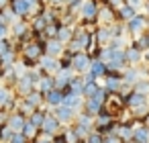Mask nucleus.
<instances>
[{"mask_svg": "<svg viewBox=\"0 0 149 143\" xmlns=\"http://www.w3.org/2000/svg\"><path fill=\"white\" fill-rule=\"evenodd\" d=\"M23 100L35 110V108H39V106L43 104V94H41L39 90H33V92H29L27 96H23Z\"/></svg>", "mask_w": 149, "mask_h": 143, "instance_id": "21", "label": "nucleus"}, {"mask_svg": "<svg viewBox=\"0 0 149 143\" xmlns=\"http://www.w3.org/2000/svg\"><path fill=\"white\" fill-rule=\"evenodd\" d=\"M98 4L96 0H82V6H80V19H82V25L86 23H96V15H98Z\"/></svg>", "mask_w": 149, "mask_h": 143, "instance_id": "3", "label": "nucleus"}, {"mask_svg": "<svg viewBox=\"0 0 149 143\" xmlns=\"http://www.w3.org/2000/svg\"><path fill=\"white\" fill-rule=\"evenodd\" d=\"M8 6V0H0V10H4Z\"/></svg>", "mask_w": 149, "mask_h": 143, "instance_id": "38", "label": "nucleus"}, {"mask_svg": "<svg viewBox=\"0 0 149 143\" xmlns=\"http://www.w3.org/2000/svg\"><path fill=\"white\" fill-rule=\"evenodd\" d=\"M19 53H21V59L25 61L27 68H35L37 59L43 55V43H39L35 39H29V41L19 45Z\"/></svg>", "mask_w": 149, "mask_h": 143, "instance_id": "1", "label": "nucleus"}, {"mask_svg": "<svg viewBox=\"0 0 149 143\" xmlns=\"http://www.w3.org/2000/svg\"><path fill=\"white\" fill-rule=\"evenodd\" d=\"M131 110L133 108H137V106H143V104H147V96L145 94H141V92H135V90H131L127 96H125V100H123Z\"/></svg>", "mask_w": 149, "mask_h": 143, "instance_id": "12", "label": "nucleus"}, {"mask_svg": "<svg viewBox=\"0 0 149 143\" xmlns=\"http://www.w3.org/2000/svg\"><path fill=\"white\" fill-rule=\"evenodd\" d=\"M145 123H147V127H149V112H147V116H145Z\"/></svg>", "mask_w": 149, "mask_h": 143, "instance_id": "41", "label": "nucleus"}, {"mask_svg": "<svg viewBox=\"0 0 149 143\" xmlns=\"http://www.w3.org/2000/svg\"><path fill=\"white\" fill-rule=\"evenodd\" d=\"M145 35H147V41H149V31H145Z\"/></svg>", "mask_w": 149, "mask_h": 143, "instance_id": "42", "label": "nucleus"}, {"mask_svg": "<svg viewBox=\"0 0 149 143\" xmlns=\"http://www.w3.org/2000/svg\"><path fill=\"white\" fill-rule=\"evenodd\" d=\"M94 39H96L98 47L108 45V41H110V31H108V25H100V27L94 31Z\"/></svg>", "mask_w": 149, "mask_h": 143, "instance_id": "19", "label": "nucleus"}, {"mask_svg": "<svg viewBox=\"0 0 149 143\" xmlns=\"http://www.w3.org/2000/svg\"><path fill=\"white\" fill-rule=\"evenodd\" d=\"M133 141H137V143H149V127H141V129L133 131Z\"/></svg>", "mask_w": 149, "mask_h": 143, "instance_id": "24", "label": "nucleus"}, {"mask_svg": "<svg viewBox=\"0 0 149 143\" xmlns=\"http://www.w3.org/2000/svg\"><path fill=\"white\" fill-rule=\"evenodd\" d=\"M104 2H106V4H108L110 8H114V10H116V8H118L120 4H125V0H104Z\"/></svg>", "mask_w": 149, "mask_h": 143, "instance_id": "36", "label": "nucleus"}, {"mask_svg": "<svg viewBox=\"0 0 149 143\" xmlns=\"http://www.w3.org/2000/svg\"><path fill=\"white\" fill-rule=\"evenodd\" d=\"M63 49H65V45L57 39H45L43 41V53L49 57H59L63 53Z\"/></svg>", "mask_w": 149, "mask_h": 143, "instance_id": "10", "label": "nucleus"}, {"mask_svg": "<svg viewBox=\"0 0 149 143\" xmlns=\"http://www.w3.org/2000/svg\"><path fill=\"white\" fill-rule=\"evenodd\" d=\"M108 47H112V49H125V37L123 35L120 37H110Z\"/></svg>", "mask_w": 149, "mask_h": 143, "instance_id": "28", "label": "nucleus"}, {"mask_svg": "<svg viewBox=\"0 0 149 143\" xmlns=\"http://www.w3.org/2000/svg\"><path fill=\"white\" fill-rule=\"evenodd\" d=\"M147 21H149V17H145L143 13H135L127 23H123L125 25V31H129L131 35H133V39L135 37H139V35H143L145 31H147Z\"/></svg>", "mask_w": 149, "mask_h": 143, "instance_id": "2", "label": "nucleus"}, {"mask_svg": "<svg viewBox=\"0 0 149 143\" xmlns=\"http://www.w3.org/2000/svg\"><path fill=\"white\" fill-rule=\"evenodd\" d=\"M86 143H102V133H98V131L88 133L86 135Z\"/></svg>", "mask_w": 149, "mask_h": 143, "instance_id": "31", "label": "nucleus"}, {"mask_svg": "<svg viewBox=\"0 0 149 143\" xmlns=\"http://www.w3.org/2000/svg\"><path fill=\"white\" fill-rule=\"evenodd\" d=\"M13 90H15L17 96H27L29 92L35 90V84H33V80L29 78V74H25V76H21V78H17V82L13 84Z\"/></svg>", "mask_w": 149, "mask_h": 143, "instance_id": "7", "label": "nucleus"}, {"mask_svg": "<svg viewBox=\"0 0 149 143\" xmlns=\"http://www.w3.org/2000/svg\"><path fill=\"white\" fill-rule=\"evenodd\" d=\"M8 143H29V139H27L23 133H13V137H10Z\"/></svg>", "mask_w": 149, "mask_h": 143, "instance_id": "33", "label": "nucleus"}, {"mask_svg": "<svg viewBox=\"0 0 149 143\" xmlns=\"http://www.w3.org/2000/svg\"><path fill=\"white\" fill-rule=\"evenodd\" d=\"M96 80H102L104 76H106V72H108V68H106V63L104 61H100V59H96V57H92V61H90V70H88Z\"/></svg>", "mask_w": 149, "mask_h": 143, "instance_id": "15", "label": "nucleus"}, {"mask_svg": "<svg viewBox=\"0 0 149 143\" xmlns=\"http://www.w3.org/2000/svg\"><path fill=\"white\" fill-rule=\"evenodd\" d=\"M25 121H27L25 114H21L19 110H13V112H8V116H6V127H8L13 133H21Z\"/></svg>", "mask_w": 149, "mask_h": 143, "instance_id": "11", "label": "nucleus"}, {"mask_svg": "<svg viewBox=\"0 0 149 143\" xmlns=\"http://www.w3.org/2000/svg\"><path fill=\"white\" fill-rule=\"evenodd\" d=\"M37 68H39L43 74L55 76V74L59 72V61H57V57H49V55L43 53V55L37 59Z\"/></svg>", "mask_w": 149, "mask_h": 143, "instance_id": "6", "label": "nucleus"}, {"mask_svg": "<svg viewBox=\"0 0 149 143\" xmlns=\"http://www.w3.org/2000/svg\"><path fill=\"white\" fill-rule=\"evenodd\" d=\"M2 17H4V23H6V25H10V23H15V21L19 19V17H17V15H15V13L8 8V6L2 10Z\"/></svg>", "mask_w": 149, "mask_h": 143, "instance_id": "30", "label": "nucleus"}, {"mask_svg": "<svg viewBox=\"0 0 149 143\" xmlns=\"http://www.w3.org/2000/svg\"><path fill=\"white\" fill-rule=\"evenodd\" d=\"M90 61H92V55H88L86 51L74 53L72 55V70H74V74H78V76L86 74L90 70Z\"/></svg>", "mask_w": 149, "mask_h": 143, "instance_id": "4", "label": "nucleus"}, {"mask_svg": "<svg viewBox=\"0 0 149 143\" xmlns=\"http://www.w3.org/2000/svg\"><path fill=\"white\" fill-rule=\"evenodd\" d=\"M61 100H63V92H61V90H57V88H51L49 92H45V94H43V102H45L49 108L59 106V104H61Z\"/></svg>", "mask_w": 149, "mask_h": 143, "instance_id": "13", "label": "nucleus"}, {"mask_svg": "<svg viewBox=\"0 0 149 143\" xmlns=\"http://www.w3.org/2000/svg\"><path fill=\"white\" fill-rule=\"evenodd\" d=\"M72 35H74V25H70V23H59L55 39H57V41H61V43L65 45V43L72 39Z\"/></svg>", "mask_w": 149, "mask_h": 143, "instance_id": "17", "label": "nucleus"}, {"mask_svg": "<svg viewBox=\"0 0 149 143\" xmlns=\"http://www.w3.org/2000/svg\"><path fill=\"white\" fill-rule=\"evenodd\" d=\"M98 88H100V86H98V80H96V82H88V84H84L82 96H84V98H92V96L98 92Z\"/></svg>", "mask_w": 149, "mask_h": 143, "instance_id": "25", "label": "nucleus"}, {"mask_svg": "<svg viewBox=\"0 0 149 143\" xmlns=\"http://www.w3.org/2000/svg\"><path fill=\"white\" fill-rule=\"evenodd\" d=\"M59 125H61V123H59L51 112H47L45 119H43V123H41V127H39V133H43V137H53V135L57 133Z\"/></svg>", "mask_w": 149, "mask_h": 143, "instance_id": "8", "label": "nucleus"}, {"mask_svg": "<svg viewBox=\"0 0 149 143\" xmlns=\"http://www.w3.org/2000/svg\"><path fill=\"white\" fill-rule=\"evenodd\" d=\"M78 125H80V127H86V129H90V127H92V114H88V112H84V114H78Z\"/></svg>", "mask_w": 149, "mask_h": 143, "instance_id": "29", "label": "nucleus"}, {"mask_svg": "<svg viewBox=\"0 0 149 143\" xmlns=\"http://www.w3.org/2000/svg\"><path fill=\"white\" fill-rule=\"evenodd\" d=\"M127 143H137V141H133V139H129V141H127Z\"/></svg>", "mask_w": 149, "mask_h": 143, "instance_id": "44", "label": "nucleus"}, {"mask_svg": "<svg viewBox=\"0 0 149 143\" xmlns=\"http://www.w3.org/2000/svg\"><path fill=\"white\" fill-rule=\"evenodd\" d=\"M143 2H145V0H125V4H129V6H131L135 13L143 8Z\"/></svg>", "mask_w": 149, "mask_h": 143, "instance_id": "32", "label": "nucleus"}, {"mask_svg": "<svg viewBox=\"0 0 149 143\" xmlns=\"http://www.w3.org/2000/svg\"><path fill=\"white\" fill-rule=\"evenodd\" d=\"M125 59H127V66H137L143 59V51H139L135 45L125 47Z\"/></svg>", "mask_w": 149, "mask_h": 143, "instance_id": "18", "label": "nucleus"}, {"mask_svg": "<svg viewBox=\"0 0 149 143\" xmlns=\"http://www.w3.org/2000/svg\"><path fill=\"white\" fill-rule=\"evenodd\" d=\"M68 88H70V92H74V94H80V96H82V90H84V82H82V76L74 74V76L70 78V82H68Z\"/></svg>", "mask_w": 149, "mask_h": 143, "instance_id": "23", "label": "nucleus"}, {"mask_svg": "<svg viewBox=\"0 0 149 143\" xmlns=\"http://www.w3.org/2000/svg\"><path fill=\"white\" fill-rule=\"evenodd\" d=\"M61 104L70 106L72 110H78V108H82V106H84V96H80V94H74V92H68V94H63V100H61Z\"/></svg>", "mask_w": 149, "mask_h": 143, "instance_id": "16", "label": "nucleus"}, {"mask_svg": "<svg viewBox=\"0 0 149 143\" xmlns=\"http://www.w3.org/2000/svg\"><path fill=\"white\" fill-rule=\"evenodd\" d=\"M143 59L149 63V49H145V51H143Z\"/></svg>", "mask_w": 149, "mask_h": 143, "instance_id": "40", "label": "nucleus"}, {"mask_svg": "<svg viewBox=\"0 0 149 143\" xmlns=\"http://www.w3.org/2000/svg\"><path fill=\"white\" fill-rule=\"evenodd\" d=\"M145 74H147V78H149V66H147V72H145Z\"/></svg>", "mask_w": 149, "mask_h": 143, "instance_id": "43", "label": "nucleus"}, {"mask_svg": "<svg viewBox=\"0 0 149 143\" xmlns=\"http://www.w3.org/2000/svg\"><path fill=\"white\" fill-rule=\"evenodd\" d=\"M133 90L135 92H141V94H149V78H143V80H137L135 84H133Z\"/></svg>", "mask_w": 149, "mask_h": 143, "instance_id": "27", "label": "nucleus"}, {"mask_svg": "<svg viewBox=\"0 0 149 143\" xmlns=\"http://www.w3.org/2000/svg\"><path fill=\"white\" fill-rule=\"evenodd\" d=\"M51 88H53V76H49V74H43V76L37 80V84H35V90H39L41 94L49 92Z\"/></svg>", "mask_w": 149, "mask_h": 143, "instance_id": "20", "label": "nucleus"}, {"mask_svg": "<svg viewBox=\"0 0 149 143\" xmlns=\"http://www.w3.org/2000/svg\"><path fill=\"white\" fill-rule=\"evenodd\" d=\"M53 112V116L59 121V123H70L72 121V116L76 114V110H72L70 106H65V104H59V106H55V108H51Z\"/></svg>", "mask_w": 149, "mask_h": 143, "instance_id": "14", "label": "nucleus"}, {"mask_svg": "<svg viewBox=\"0 0 149 143\" xmlns=\"http://www.w3.org/2000/svg\"><path fill=\"white\" fill-rule=\"evenodd\" d=\"M8 37V25L0 23V39H6Z\"/></svg>", "mask_w": 149, "mask_h": 143, "instance_id": "37", "label": "nucleus"}, {"mask_svg": "<svg viewBox=\"0 0 149 143\" xmlns=\"http://www.w3.org/2000/svg\"><path fill=\"white\" fill-rule=\"evenodd\" d=\"M27 139H37V133H39V129L35 127V125H31L29 121H25V125H23V131H21Z\"/></svg>", "mask_w": 149, "mask_h": 143, "instance_id": "26", "label": "nucleus"}, {"mask_svg": "<svg viewBox=\"0 0 149 143\" xmlns=\"http://www.w3.org/2000/svg\"><path fill=\"white\" fill-rule=\"evenodd\" d=\"M114 13H116V21H118V23H127V21L135 15V10H133L129 4H120Z\"/></svg>", "mask_w": 149, "mask_h": 143, "instance_id": "22", "label": "nucleus"}, {"mask_svg": "<svg viewBox=\"0 0 149 143\" xmlns=\"http://www.w3.org/2000/svg\"><path fill=\"white\" fill-rule=\"evenodd\" d=\"M116 21V13L114 8H110L106 2L104 4H98V15H96V23H102V25H110Z\"/></svg>", "mask_w": 149, "mask_h": 143, "instance_id": "9", "label": "nucleus"}, {"mask_svg": "<svg viewBox=\"0 0 149 143\" xmlns=\"http://www.w3.org/2000/svg\"><path fill=\"white\" fill-rule=\"evenodd\" d=\"M51 143H65V141H63V135H59V137H55V139H53Z\"/></svg>", "mask_w": 149, "mask_h": 143, "instance_id": "39", "label": "nucleus"}, {"mask_svg": "<svg viewBox=\"0 0 149 143\" xmlns=\"http://www.w3.org/2000/svg\"><path fill=\"white\" fill-rule=\"evenodd\" d=\"M8 8H10L19 19L29 21V19L33 17V8H31V4L27 2V0H8Z\"/></svg>", "mask_w": 149, "mask_h": 143, "instance_id": "5", "label": "nucleus"}, {"mask_svg": "<svg viewBox=\"0 0 149 143\" xmlns=\"http://www.w3.org/2000/svg\"><path fill=\"white\" fill-rule=\"evenodd\" d=\"M45 2H47V6H51L55 10H59L61 6H65V0H45Z\"/></svg>", "mask_w": 149, "mask_h": 143, "instance_id": "35", "label": "nucleus"}, {"mask_svg": "<svg viewBox=\"0 0 149 143\" xmlns=\"http://www.w3.org/2000/svg\"><path fill=\"white\" fill-rule=\"evenodd\" d=\"M102 143H123L114 133H108V135H102Z\"/></svg>", "mask_w": 149, "mask_h": 143, "instance_id": "34", "label": "nucleus"}]
</instances>
